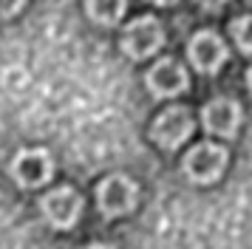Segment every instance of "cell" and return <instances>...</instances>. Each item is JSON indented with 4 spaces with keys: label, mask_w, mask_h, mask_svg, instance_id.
Listing matches in <instances>:
<instances>
[{
    "label": "cell",
    "mask_w": 252,
    "mask_h": 249,
    "mask_svg": "<svg viewBox=\"0 0 252 249\" xmlns=\"http://www.w3.org/2000/svg\"><path fill=\"white\" fill-rule=\"evenodd\" d=\"M164 43V29L156 17H136L125 26L122 31V40H119V48L125 51L130 60H145V57L156 54Z\"/></svg>",
    "instance_id": "obj_1"
},
{
    "label": "cell",
    "mask_w": 252,
    "mask_h": 249,
    "mask_svg": "<svg viewBox=\"0 0 252 249\" xmlns=\"http://www.w3.org/2000/svg\"><path fill=\"white\" fill-rule=\"evenodd\" d=\"M227 150L221 145H213V142H201V145L190 147V153L184 156L182 167L184 176L195 184H213L216 179H221V173L227 167Z\"/></svg>",
    "instance_id": "obj_2"
},
{
    "label": "cell",
    "mask_w": 252,
    "mask_h": 249,
    "mask_svg": "<svg viewBox=\"0 0 252 249\" xmlns=\"http://www.w3.org/2000/svg\"><path fill=\"white\" fill-rule=\"evenodd\" d=\"M136 198H139V190L136 184L122 176V173H114L96 187V207L105 218H119V215H127L133 213L136 207Z\"/></svg>",
    "instance_id": "obj_3"
},
{
    "label": "cell",
    "mask_w": 252,
    "mask_h": 249,
    "mask_svg": "<svg viewBox=\"0 0 252 249\" xmlns=\"http://www.w3.org/2000/svg\"><path fill=\"white\" fill-rule=\"evenodd\" d=\"M9 173H12V179L17 181L20 187L34 190V187H43V184L51 179V173H54V158H51V153L43 150V147H26V150H20V153L14 156Z\"/></svg>",
    "instance_id": "obj_4"
},
{
    "label": "cell",
    "mask_w": 252,
    "mask_h": 249,
    "mask_svg": "<svg viewBox=\"0 0 252 249\" xmlns=\"http://www.w3.org/2000/svg\"><path fill=\"white\" fill-rule=\"evenodd\" d=\"M153 142L164 150H176L182 147L190 133H193V113L187 111L184 105H173L167 111H161L153 122Z\"/></svg>",
    "instance_id": "obj_5"
},
{
    "label": "cell",
    "mask_w": 252,
    "mask_h": 249,
    "mask_svg": "<svg viewBox=\"0 0 252 249\" xmlns=\"http://www.w3.org/2000/svg\"><path fill=\"white\" fill-rule=\"evenodd\" d=\"M40 210L54 229H71L82 215V198L74 187H57L40 198Z\"/></svg>",
    "instance_id": "obj_6"
},
{
    "label": "cell",
    "mask_w": 252,
    "mask_h": 249,
    "mask_svg": "<svg viewBox=\"0 0 252 249\" xmlns=\"http://www.w3.org/2000/svg\"><path fill=\"white\" fill-rule=\"evenodd\" d=\"M187 57L198 74H218L221 65L227 62V45L216 31L204 29L193 34V40L187 43Z\"/></svg>",
    "instance_id": "obj_7"
},
{
    "label": "cell",
    "mask_w": 252,
    "mask_h": 249,
    "mask_svg": "<svg viewBox=\"0 0 252 249\" xmlns=\"http://www.w3.org/2000/svg\"><path fill=\"white\" fill-rule=\"evenodd\" d=\"M145 82H148V91L156 99H173V96L184 93L187 85H190L184 65L176 62V60H170V57H161L159 62L148 71Z\"/></svg>",
    "instance_id": "obj_8"
},
{
    "label": "cell",
    "mask_w": 252,
    "mask_h": 249,
    "mask_svg": "<svg viewBox=\"0 0 252 249\" xmlns=\"http://www.w3.org/2000/svg\"><path fill=\"white\" fill-rule=\"evenodd\" d=\"M201 122H204L207 133L232 139V136L238 133V124H241V105L235 99L218 96V99H213V102H207L204 105V111H201Z\"/></svg>",
    "instance_id": "obj_9"
},
{
    "label": "cell",
    "mask_w": 252,
    "mask_h": 249,
    "mask_svg": "<svg viewBox=\"0 0 252 249\" xmlns=\"http://www.w3.org/2000/svg\"><path fill=\"white\" fill-rule=\"evenodd\" d=\"M127 9V0H85V11L99 26H116Z\"/></svg>",
    "instance_id": "obj_10"
},
{
    "label": "cell",
    "mask_w": 252,
    "mask_h": 249,
    "mask_svg": "<svg viewBox=\"0 0 252 249\" xmlns=\"http://www.w3.org/2000/svg\"><path fill=\"white\" fill-rule=\"evenodd\" d=\"M229 31L235 37V45H238L244 54H252V14H244L238 20L229 23Z\"/></svg>",
    "instance_id": "obj_11"
},
{
    "label": "cell",
    "mask_w": 252,
    "mask_h": 249,
    "mask_svg": "<svg viewBox=\"0 0 252 249\" xmlns=\"http://www.w3.org/2000/svg\"><path fill=\"white\" fill-rule=\"evenodd\" d=\"M26 6V0H0V20H9Z\"/></svg>",
    "instance_id": "obj_12"
},
{
    "label": "cell",
    "mask_w": 252,
    "mask_h": 249,
    "mask_svg": "<svg viewBox=\"0 0 252 249\" xmlns=\"http://www.w3.org/2000/svg\"><path fill=\"white\" fill-rule=\"evenodd\" d=\"M195 3H198L201 9H207V11H216V9H221L227 0H195Z\"/></svg>",
    "instance_id": "obj_13"
},
{
    "label": "cell",
    "mask_w": 252,
    "mask_h": 249,
    "mask_svg": "<svg viewBox=\"0 0 252 249\" xmlns=\"http://www.w3.org/2000/svg\"><path fill=\"white\" fill-rule=\"evenodd\" d=\"M153 6H173V3H179V0H150Z\"/></svg>",
    "instance_id": "obj_14"
},
{
    "label": "cell",
    "mask_w": 252,
    "mask_h": 249,
    "mask_svg": "<svg viewBox=\"0 0 252 249\" xmlns=\"http://www.w3.org/2000/svg\"><path fill=\"white\" fill-rule=\"evenodd\" d=\"M247 88H250V93H252V65H250V71H247Z\"/></svg>",
    "instance_id": "obj_15"
},
{
    "label": "cell",
    "mask_w": 252,
    "mask_h": 249,
    "mask_svg": "<svg viewBox=\"0 0 252 249\" xmlns=\"http://www.w3.org/2000/svg\"><path fill=\"white\" fill-rule=\"evenodd\" d=\"M85 249H111L108 244H91V247H85Z\"/></svg>",
    "instance_id": "obj_16"
},
{
    "label": "cell",
    "mask_w": 252,
    "mask_h": 249,
    "mask_svg": "<svg viewBox=\"0 0 252 249\" xmlns=\"http://www.w3.org/2000/svg\"><path fill=\"white\" fill-rule=\"evenodd\" d=\"M247 3H250V6H252V0H247Z\"/></svg>",
    "instance_id": "obj_17"
}]
</instances>
